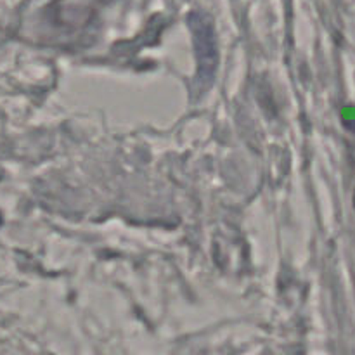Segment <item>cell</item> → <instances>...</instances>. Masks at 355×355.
Instances as JSON below:
<instances>
[{"mask_svg":"<svg viewBox=\"0 0 355 355\" xmlns=\"http://www.w3.org/2000/svg\"><path fill=\"white\" fill-rule=\"evenodd\" d=\"M0 225H2V215H0Z\"/></svg>","mask_w":355,"mask_h":355,"instance_id":"obj_1","label":"cell"}]
</instances>
